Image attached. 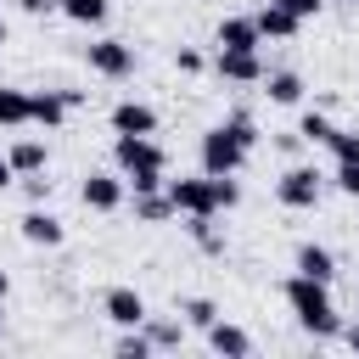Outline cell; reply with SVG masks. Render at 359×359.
Segmentation results:
<instances>
[{
	"label": "cell",
	"mask_w": 359,
	"mask_h": 359,
	"mask_svg": "<svg viewBox=\"0 0 359 359\" xmlns=\"http://www.w3.org/2000/svg\"><path fill=\"white\" fill-rule=\"evenodd\" d=\"M280 292H286V309H292V320H297L309 337H337V331H342V320H337V303H331V286H325V280L292 275Z\"/></svg>",
	"instance_id": "obj_1"
},
{
	"label": "cell",
	"mask_w": 359,
	"mask_h": 359,
	"mask_svg": "<svg viewBox=\"0 0 359 359\" xmlns=\"http://www.w3.org/2000/svg\"><path fill=\"white\" fill-rule=\"evenodd\" d=\"M174 213L185 219H202V213H219V196H213V174H180V180H163Z\"/></svg>",
	"instance_id": "obj_2"
},
{
	"label": "cell",
	"mask_w": 359,
	"mask_h": 359,
	"mask_svg": "<svg viewBox=\"0 0 359 359\" xmlns=\"http://www.w3.org/2000/svg\"><path fill=\"white\" fill-rule=\"evenodd\" d=\"M247 157H252V151H247L224 123H213V129L202 135V174H241Z\"/></svg>",
	"instance_id": "obj_3"
},
{
	"label": "cell",
	"mask_w": 359,
	"mask_h": 359,
	"mask_svg": "<svg viewBox=\"0 0 359 359\" xmlns=\"http://www.w3.org/2000/svg\"><path fill=\"white\" fill-rule=\"evenodd\" d=\"M112 157H118L123 174H163L168 168V157H163V146L151 135H118L112 140Z\"/></svg>",
	"instance_id": "obj_4"
},
{
	"label": "cell",
	"mask_w": 359,
	"mask_h": 359,
	"mask_svg": "<svg viewBox=\"0 0 359 359\" xmlns=\"http://www.w3.org/2000/svg\"><path fill=\"white\" fill-rule=\"evenodd\" d=\"M320 191H325V174H320V168H309V163H292V168L275 180L280 208H320Z\"/></svg>",
	"instance_id": "obj_5"
},
{
	"label": "cell",
	"mask_w": 359,
	"mask_h": 359,
	"mask_svg": "<svg viewBox=\"0 0 359 359\" xmlns=\"http://www.w3.org/2000/svg\"><path fill=\"white\" fill-rule=\"evenodd\" d=\"M79 196H84V208H95V213H118L123 208V196H129V185L118 180V174H84V185H79Z\"/></svg>",
	"instance_id": "obj_6"
},
{
	"label": "cell",
	"mask_w": 359,
	"mask_h": 359,
	"mask_svg": "<svg viewBox=\"0 0 359 359\" xmlns=\"http://www.w3.org/2000/svg\"><path fill=\"white\" fill-rule=\"evenodd\" d=\"M90 67H95L101 79H129V73H135V50H129L123 39H95V45H90Z\"/></svg>",
	"instance_id": "obj_7"
},
{
	"label": "cell",
	"mask_w": 359,
	"mask_h": 359,
	"mask_svg": "<svg viewBox=\"0 0 359 359\" xmlns=\"http://www.w3.org/2000/svg\"><path fill=\"white\" fill-rule=\"evenodd\" d=\"M213 73L230 79V84H264V56L258 50H219L213 56Z\"/></svg>",
	"instance_id": "obj_8"
},
{
	"label": "cell",
	"mask_w": 359,
	"mask_h": 359,
	"mask_svg": "<svg viewBox=\"0 0 359 359\" xmlns=\"http://www.w3.org/2000/svg\"><path fill=\"white\" fill-rule=\"evenodd\" d=\"M67 95L62 90H28V123H39V129H62L67 123Z\"/></svg>",
	"instance_id": "obj_9"
},
{
	"label": "cell",
	"mask_w": 359,
	"mask_h": 359,
	"mask_svg": "<svg viewBox=\"0 0 359 359\" xmlns=\"http://www.w3.org/2000/svg\"><path fill=\"white\" fill-rule=\"evenodd\" d=\"M101 309H107V320H112V325H140V320L151 314V309H146V297H140L135 286H112V292L101 297Z\"/></svg>",
	"instance_id": "obj_10"
},
{
	"label": "cell",
	"mask_w": 359,
	"mask_h": 359,
	"mask_svg": "<svg viewBox=\"0 0 359 359\" xmlns=\"http://www.w3.org/2000/svg\"><path fill=\"white\" fill-rule=\"evenodd\" d=\"M17 224H22V241H34V247H62V236H67V230H62V219H56V213H45L39 202H34Z\"/></svg>",
	"instance_id": "obj_11"
},
{
	"label": "cell",
	"mask_w": 359,
	"mask_h": 359,
	"mask_svg": "<svg viewBox=\"0 0 359 359\" xmlns=\"http://www.w3.org/2000/svg\"><path fill=\"white\" fill-rule=\"evenodd\" d=\"M112 135H157V112L146 101H118L112 107Z\"/></svg>",
	"instance_id": "obj_12"
},
{
	"label": "cell",
	"mask_w": 359,
	"mask_h": 359,
	"mask_svg": "<svg viewBox=\"0 0 359 359\" xmlns=\"http://www.w3.org/2000/svg\"><path fill=\"white\" fill-rule=\"evenodd\" d=\"M252 22H258V39H292V34L303 28V17H292V11H286V6H275V0H269V6H258V11H252Z\"/></svg>",
	"instance_id": "obj_13"
},
{
	"label": "cell",
	"mask_w": 359,
	"mask_h": 359,
	"mask_svg": "<svg viewBox=\"0 0 359 359\" xmlns=\"http://www.w3.org/2000/svg\"><path fill=\"white\" fill-rule=\"evenodd\" d=\"M213 39H219V50H258V45H264L252 17H224V22L213 28Z\"/></svg>",
	"instance_id": "obj_14"
},
{
	"label": "cell",
	"mask_w": 359,
	"mask_h": 359,
	"mask_svg": "<svg viewBox=\"0 0 359 359\" xmlns=\"http://www.w3.org/2000/svg\"><path fill=\"white\" fill-rule=\"evenodd\" d=\"M208 348L224 353V359H247V353H252V337H247L241 325H230V320H213V325H208Z\"/></svg>",
	"instance_id": "obj_15"
},
{
	"label": "cell",
	"mask_w": 359,
	"mask_h": 359,
	"mask_svg": "<svg viewBox=\"0 0 359 359\" xmlns=\"http://www.w3.org/2000/svg\"><path fill=\"white\" fill-rule=\"evenodd\" d=\"M297 275H309V280H337V258H331V247H320V241H303L297 247Z\"/></svg>",
	"instance_id": "obj_16"
},
{
	"label": "cell",
	"mask_w": 359,
	"mask_h": 359,
	"mask_svg": "<svg viewBox=\"0 0 359 359\" xmlns=\"http://www.w3.org/2000/svg\"><path fill=\"white\" fill-rule=\"evenodd\" d=\"M6 157H11V168H17V174H39V168L50 163V151H45V140H34V135H22V140H17V146H11Z\"/></svg>",
	"instance_id": "obj_17"
},
{
	"label": "cell",
	"mask_w": 359,
	"mask_h": 359,
	"mask_svg": "<svg viewBox=\"0 0 359 359\" xmlns=\"http://www.w3.org/2000/svg\"><path fill=\"white\" fill-rule=\"evenodd\" d=\"M56 11H62L67 22H79V28H101L112 6H107V0H56Z\"/></svg>",
	"instance_id": "obj_18"
},
{
	"label": "cell",
	"mask_w": 359,
	"mask_h": 359,
	"mask_svg": "<svg viewBox=\"0 0 359 359\" xmlns=\"http://www.w3.org/2000/svg\"><path fill=\"white\" fill-rule=\"evenodd\" d=\"M264 84H269L264 95H269L275 107H297V101H303V79L286 73V67H280V73H264Z\"/></svg>",
	"instance_id": "obj_19"
},
{
	"label": "cell",
	"mask_w": 359,
	"mask_h": 359,
	"mask_svg": "<svg viewBox=\"0 0 359 359\" xmlns=\"http://www.w3.org/2000/svg\"><path fill=\"white\" fill-rule=\"evenodd\" d=\"M135 219H140V224H163V219H174L168 191H135Z\"/></svg>",
	"instance_id": "obj_20"
},
{
	"label": "cell",
	"mask_w": 359,
	"mask_h": 359,
	"mask_svg": "<svg viewBox=\"0 0 359 359\" xmlns=\"http://www.w3.org/2000/svg\"><path fill=\"white\" fill-rule=\"evenodd\" d=\"M140 331H146L151 348H180V342H185V320H157V314H146Z\"/></svg>",
	"instance_id": "obj_21"
},
{
	"label": "cell",
	"mask_w": 359,
	"mask_h": 359,
	"mask_svg": "<svg viewBox=\"0 0 359 359\" xmlns=\"http://www.w3.org/2000/svg\"><path fill=\"white\" fill-rule=\"evenodd\" d=\"M28 123V90L0 84V129H22Z\"/></svg>",
	"instance_id": "obj_22"
},
{
	"label": "cell",
	"mask_w": 359,
	"mask_h": 359,
	"mask_svg": "<svg viewBox=\"0 0 359 359\" xmlns=\"http://www.w3.org/2000/svg\"><path fill=\"white\" fill-rule=\"evenodd\" d=\"M185 230L196 236V247H202V252H224V236H219V224H213V213H202V219H191Z\"/></svg>",
	"instance_id": "obj_23"
},
{
	"label": "cell",
	"mask_w": 359,
	"mask_h": 359,
	"mask_svg": "<svg viewBox=\"0 0 359 359\" xmlns=\"http://www.w3.org/2000/svg\"><path fill=\"white\" fill-rule=\"evenodd\" d=\"M180 314H185V325H196V331H208V325L219 320L213 297H185V303H180Z\"/></svg>",
	"instance_id": "obj_24"
},
{
	"label": "cell",
	"mask_w": 359,
	"mask_h": 359,
	"mask_svg": "<svg viewBox=\"0 0 359 359\" xmlns=\"http://www.w3.org/2000/svg\"><path fill=\"white\" fill-rule=\"evenodd\" d=\"M331 129H337V123H331L325 112H303V123H297V135H303L309 146H325V140H331Z\"/></svg>",
	"instance_id": "obj_25"
},
{
	"label": "cell",
	"mask_w": 359,
	"mask_h": 359,
	"mask_svg": "<svg viewBox=\"0 0 359 359\" xmlns=\"http://www.w3.org/2000/svg\"><path fill=\"white\" fill-rule=\"evenodd\" d=\"M325 146H331V157H337V163H359V129H331V140H325Z\"/></svg>",
	"instance_id": "obj_26"
},
{
	"label": "cell",
	"mask_w": 359,
	"mask_h": 359,
	"mask_svg": "<svg viewBox=\"0 0 359 359\" xmlns=\"http://www.w3.org/2000/svg\"><path fill=\"white\" fill-rule=\"evenodd\" d=\"M224 129H230V135H236L247 151L258 146V123H252V112H230V118H224Z\"/></svg>",
	"instance_id": "obj_27"
},
{
	"label": "cell",
	"mask_w": 359,
	"mask_h": 359,
	"mask_svg": "<svg viewBox=\"0 0 359 359\" xmlns=\"http://www.w3.org/2000/svg\"><path fill=\"white\" fill-rule=\"evenodd\" d=\"M118 353H123V359H146V353H151L146 331H140V325H123V337H118Z\"/></svg>",
	"instance_id": "obj_28"
},
{
	"label": "cell",
	"mask_w": 359,
	"mask_h": 359,
	"mask_svg": "<svg viewBox=\"0 0 359 359\" xmlns=\"http://www.w3.org/2000/svg\"><path fill=\"white\" fill-rule=\"evenodd\" d=\"M337 191L342 196H359V163H337Z\"/></svg>",
	"instance_id": "obj_29"
},
{
	"label": "cell",
	"mask_w": 359,
	"mask_h": 359,
	"mask_svg": "<svg viewBox=\"0 0 359 359\" xmlns=\"http://www.w3.org/2000/svg\"><path fill=\"white\" fill-rule=\"evenodd\" d=\"M22 191H28V202H45V196H50V180H45V168H39V174H22Z\"/></svg>",
	"instance_id": "obj_30"
},
{
	"label": "cell",
	"mask_w": 359,
	"mask_h": 359,
	"mask_svg": "<svg viewBox=\"0 0 359 359\" xmlns=\"http://www.w3.org/2000/svg\"><path fill=\"white\" fill-rule=\"evenodd\" d=\"M275 6H286L292 17H303V22H309V17H320V6H325V0H275Z\"/></svg>",
	"instance_id": "obj_31"
},
{
	"label": "cell",
	"mask_w": 359,
	"mask_h": 359,
	"mask_svg": "<svg viewBox=\"0 0 359 359\" xmlns=\"http://www.w3.org/2000/svg\"><path fill=\"white\" fill-rule=\"evenodd\" d=\"M174 67H180V73H202V50H191V45L174 50Z\"/></svg>",
	"instance_id": "obj_32"
},
{
	"label": "cell",
	"mask_w": 359,
	"mask_h": 359,
	"mask_svg": "<svg viewBox=\"0 0 359 359\" xmlns=\"http://www.w3.org/2000/svg\"><path fill=\"white\" fill-rule=\"evenodd\" d=\"M22 11L28 17H45V11H56V0H22Z\"/></svg>",
	"instance_id": "obj_33"
},
{
	"label": "cell",
	"mask_w": 359,
	"mask_h": 359,
	"mask_svg": "<svg viewBox=\"0 0 359 359\" xmlns=\"http://www.w3.org/2000/svg\"><path fill=\"white\" fill-rule=\"evenodd\" d=\"M11 180H17V168H11V157H0V191H6Z\"/></svg>",
	"instance_id": "obj_34"
},
{
	"label": "cell",
	"mask_w": 359,
	"mask_h": 359,
	"mask_svg": "<svg viewBox=\"0 0 359 359\" xmlns=\"http://www.w3.org/2000/svg\"><path fill=\"white\" fill-rule=\"evenodd\" d=\"M342 342H348V348L359 353V325H348V331H342Z\"/></svg>",
	"instance_id": "obj_35"
},
{
	"label": "cell",
	"mask_w": 359,
	"mask_h": 359,
	"mask_svg": "<svg viewBox=\"0 0 359 359\" xmlns=\"http://www.w3.org/2000/svg\"><path fill=\"white\" fill-rule=\"evenodd\" d=\"M6 292H11V275H6V269H0V303H6Z\"/></svg>",
	"instance_id": "obj_36"
},
{
	"label": "cell",
	"mask_w": 359,
	"mask_h": 359,
	"mask_svg": "<svg viewBox=\"0 0 359 359\" xmlns=\"http://www.w3.org/2000/svg\"><path fill=\"white\" fill-rule=\"evenodd\" d=\"M0 45H6V22H0Z\"/></svg>",
	"instance_id": "obj_37"
},
{
	"label": "cell",
	"mask_w": 359,
	"mask_h": 359,
	"mask_svg": "<svg viewBox=\"0 0 359 359\" xmlns=\"http://www.w3.org/2000/svg\"><path fill=\"white\" fill-rule=\"evenodd\" d=\"M0 331H6V314H0Z\"/></svg>",
	"instance_id": "obj_38"
},
{
	"label": "cell",
	"mask_w": 359,
	"mask_h": 359,
	"mask_svg": "<svg viewBox=\"0 0 359 359\" xmlns=\"http://www.w3.org/2000/svg\"><path fill=\"white\" fill-rule=\"evenodd\" d=\"M342 6H359V0H342Z\"/></svg>",
	"instance_id": "obj_39"
}]
</instances>
